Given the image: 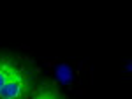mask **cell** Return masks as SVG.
<instances>
[{"mask_svg":"<svg viewBox=\"0 0 132 99\" xmlns=\"http://www.w3.org/2000/svg\"><path fill=\"white\" fill-rule=\"evenodd\" d=\"M53 73H55V80L62 85H71L74 81V69L69 64H58Z\"/></svg>","mask_w":132,"mask_h":99,"instance_id":"3","label":"cell"},{"mask_svg":"<svg viewBox=\"0 0 132 99\" xmlns=\"http://www.w3.org/2000/svg\"><path fill=\"white\" fill-rule=\"evenodd\" d=\"M27 99H67V97L58 90V87L53 81L42 80L39 83H35V87L32 89L30 96Z\"/></svg>","mask_w":132,"mask_h":99,"instance_id":"2","label":"cell"},{"mask_svg":"<svg viewBox=\"0 0 132 99\" xmlns=\"http://www.w3.org/2000/svg\"><path fill=\"white\" fill-rule=\"evenodd\" d=\"M35 80L37 69L30 60L0 53V99H27Z\"/></svg>","mask_w":132,"mask_h":99,"instance_id":"1","label":"cell"}]
</instances>
